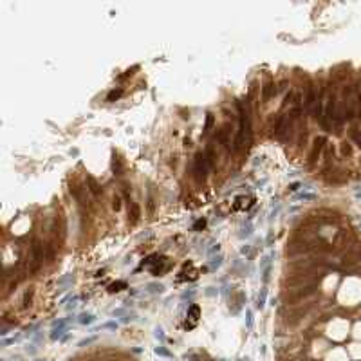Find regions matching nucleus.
<instances>
[{
	"instance_id": "f257e3e1",
	"label": "nucleus",
	"mask_w": 361,
	"mask_h": 361,
	"mask_svg": "<svg viewBox=\"0 0 361 361\" xmlns=\"http://www.w3.org/2000/svg\"><path fill=\"white\" fill-rule=\"evenodd\" d=\"M206 172H208L206 157H204V154H197V155H195V173H197V177H202V179H204Z\"/></svg>"
},
{
	"instance_id": "f03ea898",
	"label": "nucleus",
	"mask_w": 361,
	"mask_h": 361,
	"mask_svg": "<svg viewBox=\"0 0 361 361\" xmlns=\"http://www.w3.org/2000/svg\"><path fill=\"white\" fill-rule=\"evenodd\" d=\"M33 260H34V267H33V271H36V269H38V266L42 264V260H43L42 244H40L38 240H34V244H33Z\"/></svg>"
},
{
	"instance_id": "7ed1b4c3",
	"label": "nucleus",
	"mask_w": 361,
	"mask_h": 361,
	"mask_svg": "<svg viewBox=\"0 0 361 361\" xmlns=\"http://www.w3.org/2000/svg\"><path fill=\"white\" fill-rule=\"evenodd\" d=\"M316 92H314V87H309L307 89V94H305V99H303V107L307 108V110H312V107L316 103Z\"/></svg>"
},
{
	"instance_id": "20e7f679",
	"label": "nucleus",
	"mask_w": 361,
	"mask_h": 361,
	"mask_svg": "<svg viewBox=\"0 0 361 361\" xmlns=\"http://www.w3.org/2000/svg\"><path fill=\"white\" fill-rule=\"evenodd\" d=\"M323 143H325V139L323 137H318L316 141H314V148H312V154H311V157H309L311 161H316V155H320V152H321V148H323Z\"/></svg>"
},
{
	"instance_id": "39448f33",
	"label": "nucleus",
	"mask_w": 361,
	"mask_h": 361,
	"mask_svg": "<svg viewBox=\"0 0 361 361\" xmlns=\"http://www.w3.org/2000/svg\"><path fill=\"white\" fill-rule=\"evenodd\" d=\"M275 92H276V90H275V85H273V83H266V85H264V89H262V98H264V101H267V99H269L271 96L275 94Z\"/></svg>"
},
{
	"instance_id": "423d86ee",
	"label": "nucleus",
	"mask_w": 361,
	"mask_h": 361,
	"mask_svg": "<svg viewBox=\"0 0 361 361\" xmlns=\"http://www.w3.org/2000/svg\"><path fill=\"white\" fill-rule=\"evenodd\" d=\"M87 182H89V186H90V191H92L94 195H99V193H101V188H99V184L96 182L94 177H90V175H89V177H87Z\"/></svg>"
},
{
	"instance_id": "0eeeda50",
	"label": "nucleus",
	"mask_w": 361,
	"mask_h": 361,
	"mask_svg": "<svg viewBox=\"0 0 361 361\" xmlns=\"http://www.w3.org/2000/svg\"><path fill=\"white\" fill-rule=\"evenodd\" d=\"M219 141L222 143V145H229V128L228 127H224L222 130H220V134H219Z\"/></svg>"
},
{
	"instance_id": "6e6552de",
	"label": "nucleus",
	"mask_w": 361,
	"mask_h": 361,
	"mask_svg": "<svg viewBox=\"0 0 361 361\" xmlns=\"http://www.w3.org/2000/svg\"><path fill=\"white\" fill-rule=\"evenodd\" d=\"M130 204V211H128V215L132 217V222H136L139 219V206L136 204V202H128Z\"/></svg>"
},
{
	"instance_id": "1a4fd4ad",
	"label": "nucleus",
	"mask_w": 361,
	"mask_h": 361,
	"mask_svg": "<svg viewBox=\"0 0 361 361\" xmlns=\"http://www.w3.org/2000/svg\"><path fill=\"white\" fill-rule=\"evenodd\" d=\"M211 127H213V116L211 114H208V117H206V127H204V134H208V132L211 130Z\"/></svg>"
},
{
	"instance_id": "9d476101",
	"label": "nucleus",
	"mask_w": 361,
	"mask_h": 361,
	"mask_svg": "<svg viewBox=\"0 0 361 361\" xmlns=\"http://www.w3.org/2000/svg\"><path fill=\"white\" fill-rule=\"evenodd\" d=\"M121 96V90H112L110 94H108V98H107V101H114V99H117Z\"/></svg>"
},
{
	"instance_id": "9b49d317",
	"label": "nucleus",
	"mask_w": 361,
	"mask_h": 361,
	"mask_svg": "<svg viewBox=\"0 0 361 361\" xmlns=\"http://www.w3.org/2000/svg\"><path fill=\"white\" fill-rule=\"evenodd\" d=\"M264 302H266V289H262V294L258 296V303H256V305L262 309V307H264Z\"/></svg>"
},
{
	"instance_id": "f8f14e48",
	"label": "nucleus",
	"mask_w": 361,
	"mask_h": 361,
	"mask_svg": "<svg viewBox=\"0 0 361 361\" xmlns=\"http://www.w3.org/2000/svg\"><path fill=\"white\" fill-rule=\"evenodd\" d=\"M112 168H114V172L117 170V173L121 172V164H119V159H117L116 155H114V163H112Z\"/></svg>"
},
{
	"instance_id": "ddd939ff",
	"label": "nucleus",
	"mask_w": 361,
	"mask_h": 361,
	"mask_svg": "<svg viewBox=\"0 0 361 361\" xmlns=\"http://www.w3.org/2000/svg\"><path fill=\"white\" fill-rule=\"evenodd\" d=\"M92 320H94V316H90V314H83V316H81V320H80V321H81V323H90V321H92Z\"/></svg>"
},
{
	"instance_id": "4468645a",
	"label": "nucleus",
	"mask_w": 361,
	"mask_h": 361,
	"mask_svg": "<svg viewBox=\"0 0 361 361\" xmlns=\"http://www.w3.org/2000/svg\"><path fill=\"white\" fill-rule=\"evenodd\" d=\"M352 137H354V141L358 143V146L361 148V134H359V132H354V134H352Z\"/></svg>"
},
{
	"instance_id": "2eb2a0df",
	"label": "nucleus",
	"mask_w": 361,
	"mask_h": 361,
	"mask_svg": "<svg viewBox=\"0 0 361 361\" xmlns=\"http://www.w3.org/2000/svg\"><path fill=\"white\" fill-rule=\"evenodd\" d=\"M112 206H114V210L117 211V210L121 208V199H119V197H114V204H112Z\"/></svg>"
},
{
	"instance_id": "dca6fc26",
	"label": "nucleus",
	"mask_w": 361,
	"mask_h": 361,
	"mask_svg": "<svg viewBox=\"0 0 361 361\" xmlns=\"http://www.w3.org/2000/svg\"><path fill=\"white\" fill-rule=\"evenodd\" d=\"M195 228H204V220H199V222L195 224Z\"/></svg>"
}]
</instances>
